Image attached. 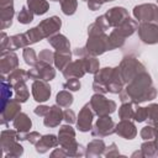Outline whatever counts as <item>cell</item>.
<instances>
[{
	"instance_id": "3",
	"label": "cell",
	"mask_w": 158,
	"mask_h": 158,
	"mask_svg": "<svg viewBox=\"0 0 158 158\" xmlns=\"http://www.w3.org/2000/svg\"><path fill=\"white\" fill-rule=\"evenodd\" d=\"M118 72H120V75L123 80V83L128 84L139 73L144 72V67L137 58L130 56V57H125L122 59V62L120 63V67H118Z\"/></svg>"
},
{
	"instance_id": "29",
	"label": "cell",
	"mask_w": 158,
	"mask_h": 158,
	"mask_svg": "<svg viewBox=\"0 0 158 158\" xmlns=\"http://www.w3.org/2000/svg\"><path fill=\"white\" fill-rule=\"evenodd\" d=\"M105 149V143L102 139H94L88 144L86 156H100Z\"/></svg>"
},
{
	"instance_id": "35",
	"label": "cell",
	"mask_w": 158,
	"mask_h": 158,
	"mask_svg": "<svg viewBox=\"0 0 158 158\" xmlns=\"http://www.w3.org/2000/svg\"><path fill=\"white\" fill-rule=\"evenodd\" d=\"M26 35V38H27V42L28 44H32V43H36L38 41H41L43 37V35L41 33V31L38 30V27H33V28H30L28 31L25 32Z\"/></svg>"
},
{
	"instance_id": "7",
	"label": "cell",
	"mask_w": 158,
	"mask_h": 158,
	"mask_svg": "<svg viewBox=\"0 0 158 158\" xmlns=\"http://www.w3.org/2000/svg\"><path fill=\"white\" fill-rule=\"evenodd\" d=\"M133 16L141 22L149 21V22L158 23V6L154 4L138 5L133 9Z\"/></svg>"
},
{
	"instance_id": "41",
	"label": "cell",
	"mask_w": 158,
	"mask_h": 158,
	"mask_svg": "<svg viewBox=\"0 0 158 158\" xmlns=\"http://www.w3.org/2000/svg\"><path fill=\"white\" fill-rule=\"evenodd\" d=\"M154 135H156V128L152 125L143 127L141 131V137L143 139H152V138H154Z\"/></svg>"
},
{
	"instance_id": "39",
	"label": "cell",
	"mask_w": 158,
	"mask_h": 158,
	"mask_svg": "<svg viewBox=\"0 0 158 158\" xmlns=\"http://www.w3.org/2000/svg\"><path fill=\"white\" fill-rule=\"evenodd\" d=\"M38 60H43V62H47L51 64L52 62H54V53L49 49H43L38 54Z\"/></svg>"
},
{
	"instance_id": "22",
	"label": "cell",
	"mask_w": 158,
	"mask_h": 158,
	"mask_svg": "<svg viewBox=\"0 0 158 158\" xmlns=\"http://www.w3.org/2000/svg\"><path fill=\"white\" fill-rule=\"evenodd\" d=\"M72 53L70 49H62L54 52V64L59 70H63L70 63Z\"/></svg>"
},
{
	"instance_id": "43",
	"label": "cell",
	"mask_w": 158,
	"mask_h": 158,
	"mask_svg": "<svg viewBox=\"0 0 158 158\" xmlns=\"http://www.w3.org/2000/svg\"><path fill=\"white\" fill-rule=\"evenodd\" d=\"M63 114H64V121L67 122V123H73V122H75V114H74V111L73 110H70V109H65L64 111H63Z\"/></svg>"
},
{
	"instance_id": "34",
	"label": "cell",
	"mask_w": 158,
	"mask_h": 158,
	"mask_svg": "<svg viewBox=\"0 0 158 158\" xmlns=\"http://www.w3.org/2000/svg\"><path fill=\"white\" fill-rule=\"evenodd\" d=\"M22 56H23V59H25L26 64H28L31 67L36 65L37 62H38V56H36V52L32 48H30V47H25L23 48Z\"/></svg>"
},
{
	"instance_id": "24",
	"label": "cell",
	"mask_w": 158,
	"mask_h": 158,
	"mask_svg": "<svg viewBox=\"0 0 158 158\" xmlns=\"http://www.w3.org/2000/svg\"><path fill=\"white\" fill-rule=\"evenodd\" d=\"M48 42L51 43L52 47H54L57 51H62V49H70V43L67 40L65 36L63 35H53L51 37H48Z\"/></svg>"
},
{
	"instance_id": "4",
	"label": "cell",
	"mask_w": 158,
	"mask_h": 158,
	"mask_svg": "<svg viewBox=\"0 0 158 158\" xmlns=\"http://www.w3.org/2000/svg\"><path fill=\"white\" fill-rule=\"evenodd\" d=\"M90 106L93 109V111L99 115V116H105V115H110L115 111L116 109V104L112 100L106 99L102 94H95L91 96L90 99Z\"/></svg>"
},
{
	"instance_id": "47",
	"label": "cell",
	"mask_w": 158,
	"mask_h": 158,
	"mask_svg": "<svg viewBox=\"0 0 158 158\" xmlns=\"http://www.w3.org/2000/svg\"><path fill=\"white\" fill-rule=\"evenodd\" d=\"M7 43H9V37L6 36V33H5V32H1V46H0V49H1V52L6 51Z\"/></svg>"
},
{
	"instance_id": "11",
	"label": "cell",
	"mask_w": 158,
	"mask_h": 158,
	"mask_svg": "<svg viewBox=\"0 0 158 158\" xmlns=\"http://www.w3.org/2000/svg\"><path fill=\"white\" fill-rule=\"evenodd\" d=\"M105 17L109 21L110 27H117L121 23H123L127 19H130V15H128V12H127V10L125 7L116 6V7L110 9L105 14Z\"/></svg>"
},
{
	"instance_id": "26",
	"label": "cell",
	"mask_w": 158,
	"mask_h": 158,
	"mask_svg": "<svg viewBox=\"0 0 158 158\" xmlns=\"http://www.w3.org/2000/svg\"><path fill=\"white\" fill-rule=\"evenodd\" d=\"M14 89H15V99L19 102H25L28 99L30 93H28V89L26 86V81H20V83L15 84Z\"/></svg>"
},
{
	"instance_id": "2",
	"label": "cell",
	"mask_w": 158,
	"mask_h": 158,
	"mask_svg": "<svg viewBox=\"0 0 158 158\" xmlns=\"http://www.w3.org/2000/svg\"><path fill=\"white\" fill-rule=\"evenodd\" d=\"M59 144L65 151L67 156H81L83 153L79 152L80 144L75 142V132L69 125H64L59 128Z\"/></svg>"
},
{
	"instance_id": "8",
	"label": "cell",
	"mask_w": 158,
	"mask_h": 158,
	"mask_svg": "<svg viewBox=\"0 0 158 158\" xmlns=\"http://www.w3.org/2000/svg\"><path fill=\"white\" fill-rule=\"evenodd\" d=\"M114 132H115V123L109 115L100 116L95 127L91 130V135L94 137H98V138H102V137L111 135Z\"/></svg>"
},
{
	"instance_id": "30",
	"label": "cell",
	"mask_w": 158,
	"mask_h": 158,
	"mask_svg": "<svg viewBox=\"0 0 158 158\" xmlns=\"http://www.w3.org/2000/svg\"><path fill=\"white\" fill-rule=\"evenodd\" d=\"M56 101H57V105H59L60 107L68 109L73 104V95L67 90H62L57 94Z\"/></svg>"
},
{
	"instance_id": "17",
	"label": "cell",
	"mask_w": 158,
	"mask_h": 158,
	"mask_svg": "<svg viewBox=\"0 0 158 158\" xmlns=\"http://www.w3.org/2000/svg\"><path fill=\"white\" fill-rule=\"evenodd\" d=\"M44 126L47 127H56L60 123L62 120H64V114L62 111V107L59 105H53L49 109V112L44 116Z\"/></svg>"
},
{
	"instance_id": "6",
	"label": "cell",
	"mask_w": 158,
	"mask_h": 158,
	"mask_svg": "<svg viewBox=\"0 0 158 158\" xmlns=\"http://www.w3.org/2000/svg\"><path fill=\"white\" fill-rule=\"evenodd\" d=\"M138 36L142 42L147 44H156L158 43V23L143 21L138 25Z\"/></svg>"
},
{
	"instance_id": "37",
	"label": "cell",
	"mask_w": 158,
	"mask_h": 158,
	"mask_svg": "<svg viewBox=\"0 0 158 158\" xmlns=\"http://www.w3.org/2000/svg\"><path fill=\"white\" fill-rule=\"evenodd\" d=\"M141 152H142V154L146 156V157H147V156L151 157V156L157 154V143H156V141L152 142V141L148 139V142H144V143L142 144Z\"/></svg>"
},
{
	"instance_id": "21",
	"label": "cell",
	"mask_w": 158,
	"mask_h": 158,
	"mask_svg": "<svg viewBox=\"0 0 158 158\" xmlns=\"http://www.w3.org/2000/svg\"><path fill=\"white\" fill-rule=\"evenodd\" d=\"M32 126L31 120L28 118V116L23 112H20L15 118H14V128L19 132V133H27L30 131Z\"/></svg>"
},
{
	"instance_id": "19",
	"label": "cell",
	"mask_w": 158,
	"mask_h": 158,
	"mask_svg": "<svg viewBox=\"0 0 158 158\" xmlns=\"http://www.w3.org/2000/svg\"><path fill=\"white\" fill-rule=\"evenodd\" d=\"M1 148L4 154H6L16 143H17V131L14 130H4L1 132Z\"/></svg>"
},
{
	"instance_id": "38",
	"label": "cell",
	"mask_w": 158,
	"mask_h": 158,
	"mask_svg": "<svg viewBox=\"0 0 158 158\" xmlns=\"http://www.w3.org/2000/svg\"><path fill=\"white\" fill-rule=\"evenodd\" d=\"M64 89L72 90V91H77L80 89V81L78 78H69L65 83H64Z\"/></svg>"
},
{
	"instance_id": "20",
	"label": "cell",
	"mask_w": 158,
	"mask_h": 158,
	"mask_svg": "<svg viewBox=\"0 0 158 158\" xmlns=\"http://www.w3.org/2000/svg\"><path fill=\"white\" fill-rule=\"evenodd\" d=\"M58 143H59V141L56 138L54 135H44V136H42L40 138V141L35 146H36V151L38 153H44L49 148L56 147Z\"/></svg>"
},
{
	"instance_id": "12",
	"label": "cell",
	"mask_w": 158,
	"mask_h": 158,
	"mask_svg": "<svg viewBox=\"0 0 158 158\" xmlns=\"http://www.w3.org/2000/svg\"><path fill=\"white\" fill-rule=\"evenodd\" d=\"M60 26H62L60 19L57 16H52V17H48V19L43 20L42 22H40L37 27L41 31V33L43 35V37H51L53 35H57Z\"/></svg>"
},
{
	"instance_id": "33",
	"label": "cell",
	"mask_w": 158,
	"mask_h": 158,
	"mask_svg": "<svg viewBox=\"0 0 158 158\" xmlns=\"http://www.w3.org/2000/svg\"><path fill=\"white\" fill-rule=\"evenodd\" d=\"M33 15H35V14L28 9V6H22L20 14L17 15V20H19L20 23L27 25V23L32 22V20H33Z\"/></svg>"
},
{
	"instance_id": "45",
	"label": "cell",
	"mask_w": 158,
	"mask_h": 158,
	"mask_svg": "<svg viewBox=\"0 0 158 158\" xmlns=\"http://www.w3.org/2000/svg\"><path fill=\"white\" fill-rule=\"evenodd\" d=\"M49 106H46V105H40L35 109V114L37 116H46L48 112H49Z\"/></svg>"
},
{
	"instance_id": "1",
	"label": "cell",
	"mask_w": 158,
	"mask_h": 158,
	"mask_svg": "<svg viewBox=\"0 0 158 158\" xmlns=\"http://www.w3.org/2000/svg\"><path fill=\"white\" fill-rule=\"evenodd\" d=\"M88 33L89 40L85 48L90 56H99L109 51V36L96 22L89 26Z\"/></svg>"
},
{
	"instance_id": "40",
	"label": "cell",
	"mask_w": 158,
	"mask_h": 158,
	"mask_svg": "<svg viewBox=\"0 0 158 158\" xmlns=\"http://www.w3.org/2000/svg\"><path fill=\"white\" fill-rule=\"evenodd\" d=\"M133 118L138 122H142L147 118V107H141V106H136L135 109V115Z\"/></svg>"
},
{
	"instance_id": "14",
	"label": "cell",
	"mask_w": 158,
	"mask_h": 158,
	"mask_svg": "<svg viewBox=\"0 0 158 158\" xmlns=\"http://www.w3.org/2000/svg\"><path fill=\"white\" fill-rule=\"evenodd\" d=\"M32 96L37 102H44L51 96V88L44 80H35L32 83Z\"/></svg>"
},
{
	"instance_id": "9",
	"label": "cell",
	"mask_w": 158,
	"mask_h": 158,
	"mask_svg": "<svg viewBox=\"0 0 158 158\" xmlns=\"http://www.w3.org/2000/svg\"><path fill=\"white\" fill-rule=\"evenodd\" d=\"M19 67V58L14 51H4L0 56V72L1 74L11 73Z\"/></svg>"
},
{
	"instance_id": "15",
	"label": "cell",
	"mask_w": 158,
	"mask_h": 158,
	"mask_svg": "<svg viewBox=\"0 0 158 158\" xmlns=\"http://www.w3.org/2000/svg\"><path fill=\"white\" fill-rule=\"evenodd\" d=\"M93 116H94V112L91 111V106L90 104H85L83 106V109L80 110L79 112V116H78V121H77V127L83 131V132H86L91 128V122H93Z\"/></svg>"
},
{
	"instance_id": "31",
	"label": "cell",
	"mask_w": 158,
	"mask_h": 158,
	"mask_svg": "<svg viewBox=\"0 0 158 158\" xmlns=\"http://www.w3.org/2000/svg\"><path fill=\"white\" fill-rule=\"evenodd\" d=\"M12 86H14V85L10 84V83L7 81V79H5L4 77L1 78V96H2V106H1V107H4V106L7 104V101L11 99V95H12L11 88H12Z\"/></svg>"
},
{
	"instance_id": "10",
	"label": "cell",
	"mask_w": 158,
	"mask_h": 158,
	"mask_svg": "<svg viewBox=\"0 0 158 158\" xmlns=\"http://www.w3.org/2000/svg\"><path fill=\"white\" fill-rule=\"evenodd\" d=\"M15 10L12 0H0V27L1 30L7 28L12 23Z\"/></svg>"
},
{
	"instance_id": "13",
	"label": "cell",
	"mask_w": 158,
	"mask_h": 158,
	"mask_svg": "<svg viewBox=\"0 0 158 158\" xmlns=\"http://www.w3.org/2000/svg\"><path fill=\"white\" fill-rule=\"evenodd\" d=\"M20 104L16 99H10L7 101V104L1 107V123L2 125H7L10 121H14V118L21 112V107Z\"/></svg>"
},
{
	"instance_id": "5",
	"label": "cell",
	"mask_w": 158,
	"mask_h": 158,
	"mask_svg": "<svg viewBox=\"0 0 158 158\" xmlns=\"http://www.w3.org/2000/svg\"><path fill=\"white\" fill-rule=\"evenodd\" d=\"M28 79H33V80H44V81H49L54 78L56 75V70L52 68V65L47 62L43 60H38L36 65H33L28 72Z\"/></svg>"
},
{
	"instance_id": "42",
	"label": "cell",
	"mask_w": 158,
	"mask_h": 158,
	"mask_svg": "<svg viewBox=\"0 0 158 158\" xmlns=\"http://www.w3.org/2000/svg\"><path fill=\"white\" fill-rule=\"evenodd\" d=\"M23 153V148H22V146L20 144V143H16L5 156L6 157H19V156H21Z\"/></svg>"
},
{
	"instance_id": "28",
	"label": "cell",
	"mask_w": 158,
	"mask_h": 158,
	"mask_svg": "<svg viewBox=\"0 0 158 158\" xmlns=\"http://www.w3.org/2000/svg\"><path fill=\"white\" fill-rule=\"evenodd\" d=\"M137 104L135 102H122L120 110H118V116L121 120H130V118H133V115H135V109Z\"/></svg>"
},
{
	"instance_id": "49",
	"label": "cell",
	"mask_w": 158,
	"mask_h": 158,
	"mask_svg": "<svg viewBox=\"0 0 158 158\" xmlns=\"http://www.w3.org/2000/svg\"><path fill=\"white\" fill-rule=\"evenodd\" d=\"M53 1H62V0H53Z\"/></svg>"
},
{
	"instance_id": "36",
	"label": "cell",
	"mask_w": 158,
	"mask_h": 158,
	"mask_svg": "<svg viewBox=\"0 0 158 158\" xmlns=\"http://www.w3.org/2000/svg\"><path fill=\"white\" fill-rule=\"evenodd\" d=\"M77 0H62L60 1V6H62V11L65 15H73L77 10Z\"/></svg>"
},
{
	"instance_id": "23",
	"label": "cell",
	"mask_w": 158,
	"mask_h": 158,
	"mask_svg": "<svg viewBox=\"0 0 158 158\" xmlns=\"http://www.w3.org/2000/svg\"><path fill=\"white\" fill-rule=\"evenodd\" d=\"M27 46H28V42L26 38V35L25 33H17V35L9 37V43H7L6 49L7 51H15L19 48H25Z\"/></svg>"
},
{
	"instance_id": "44",
	"label": "cell",
	"mask_w": 158,
	"mask_h": 158,
	"mask_svg": "<svg viewBox=\"0 0 158 158\" xmlns=\"http://www.w3.org/2000/svg\"><path fill=\"white\" fill-rule=\"evenodd\" d=\"M40 138H41V136H40V133L38 132H27L26 133V136H25V139H27L30 143H32V144H36L38 141H40Z\"/></svg>"
},
{
	"instance_id": "46",
	"label": "cell",
	"mask_w": 158,
	"mask_h": 158,
	"mask_svg": "<svg viewBox=\"0 0 158 158\" xmlns=\"http://www.w3.org/2000/svg\"><path fill=\"white\" fill-rule=\"evenodd\" d=\"M102 4H104V0H88V6L91 11L98 10Z\"/></svg>"
},
{
	"instance_id": "25",
	"label": "cell",
	"mask_w": 158,
	"mask_h": 158,
	"mask_svg": "<svg viewBox=\"0 0 158 158\" xmlns=\"http://www.w3.org/2000/svg\"><path fill=\"white\" fill-rule=\"evenodd\" d=\"M27 6L35 15H43L49 7L47 0H27Z\"/></svg>"
},
{
	"instance_id": "18",
	"label": "cell",
	"mask_w": 158,
	"mask_h": 158,
	"mask_svg": "<svg viewBox=\"0 0 158 158\" xmlns=\"http://www.w3.org/2000/svg\"><path fill=\"white\" fill-rule=\"evenodd\" d=\"M115 132L126 139H132L137 135V130L130 120H121V122L116 125Z\"/></svg>"
},
{
	"instance_id": "27",
	"label": "cell",
	"mask_w": 158,
	"mask_h": 158,
	"mask_svg": "<svg viewBox=\"0 0 158 158\" xmlns=\"http://www.w3.org/2000/svg\"><path fill=\"white\" fill-rule=\"evenodd\" d=\"M27 79H28L27 72H25L23 69H20V68L14 69L11 73H9V77H7V81L12 85H15L20 81H26Z\"/></svg>"
},
{
	"instance_id": "16",
	"label": "cell",
	"mask_w": 158,
	"mask_h": 158,
	"mask_svg": "<svg viewBox=\"0 0 158 158\" xmlns=\"http://www.w3.org/2000/svg\"><path fill=\"white\" fill-rule=\"evenodd\" d=\"M62 72H63V75L67 79H69V78H78V79L81 78L86 73L83 58H79V59H77L74 62H70Z\"/></svg>"
},
{
	"instance_id": "32",
	"label": "cell",
	"mask_w": 158,
	"mask_h": 158,
	"mask_svg": "<svg viewBox=\"0 0 158 158\" xmlns=\"http://www.w3.org/2000/svg\"><path fill=\"white\" fill-rule=\"evenodd\" d=\"M83 60H84V67H85L86 73H93V74H95V73L99 70V60L95 58V56H86V57H83Z\"/></svg>"
},
{
	"instance_id": "48",
	"label": "cell",
	"mask_w": 158,
	"mask_h": 158,
	"mask_svg": "<svg viewBox=\"0 0 158 158\" xmlns=\"http://www.w3.org/2000/svg\"><path fill=\"white\" fill-rule=\"evenodd\" d=\"M110 148H111V151H109V149H107V152L105 153V156H106V157H111V156H118V154H120V153H118V151L116 149V144H115V143H111Z\"/></svg>"
}]
</instances>
